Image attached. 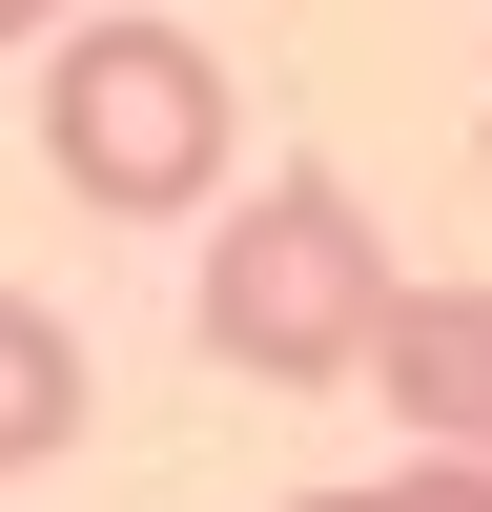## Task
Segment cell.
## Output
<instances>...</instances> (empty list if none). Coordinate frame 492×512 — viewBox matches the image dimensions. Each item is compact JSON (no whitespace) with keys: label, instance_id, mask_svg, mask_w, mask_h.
Listing matches in <instances>:
<instances>
[{"label":"cell","instance_id":"5","mask_svg":"<svg viewBox=\"0 0 492 512\" xmlns=\"http://www.w3.org/2000/svg\"><path fill=\"white\" fill-rule=\"evenodd\" d=\"M308 512H492L472 451H410V472H369V492H308Z\"/></svg>","mask_w":492,"mask_h":512},{"label":"cell","instance_id":"6","mask_svg":"<svg viewBox=\"0 0 492 512\" xmlns=\"http://www.w3.org/2000/svg\"><path fill=\"white\" fill-rule=\"evenodd\" d=\"M0 41H62V0H0Z\"/></svg>","mask_w":492,"mask_h":512},{"label":"cell","instance_id":"3","mask_svg":"<svg viewBox=\"0 0 492 512\" xmlns=\"http://www.w3.org/2000/svg\"><path fill=\"white\" fill-rule=\"evenodd\" d=\"M369 390L410 410V451H472L492 472V287H410L390 349H369Z\"/></svg>","mask_w":492,"mask_h":512},{"label":"cell","instance_id":"1","mask_svg":"<svg viewBox=\"0 0 492 512\" xmlns=\"http://www.w3.org/2000/svg\"><path fill=\"white\" fill-rule=\"evenodd\" d=\"M390 308H410V267H390V226H369L328 164H267V185L205 226V287H185V328L246 390H349V369L390 349Z\"/></svg>","mask_w":492,"mask_h":512},{"label":"cell","instance_id":"4","mask_svg":"<svg viewBox=\"0 0 492 512\" xmlns=\"http://www.w3.org/2000/svg\"><path fill=\"white\" fill-rule=\"evenodd\" d=\"M62 451H82V328L0 287V472H62Z\"/></svg>","mask_w":492,"mask_h":512},{"label":"cell","instance_id":"2","mask_svg":"<svg viewBox=\"0 0 492 512\" xmlns=\"http://www.w3.org/2000/svg\"><path fill=\"white\" fill-rule=\"evenodd\" d=\"M246 103L226 62H205V21H62L41 41V164H62V205H103V226H185L205 185H226Z\"/></svg>","mask_w":492,"mask_h":512}]
</instances>
